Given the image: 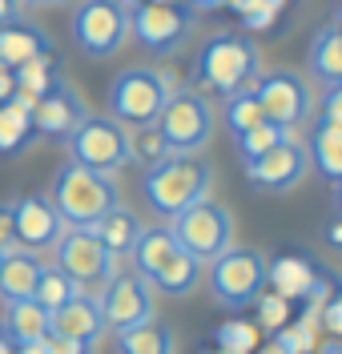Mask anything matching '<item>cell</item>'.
<instances>
[{"mask_svg": "<svg viewBox=\"0 0 342 354\" xmlns=\"http://www.w3.org/2000/svg\"><path fill=\"white\" fill-rule=\"evenodd\" d=\"M153 125L165 137L169 153H202L213 137V105L193 88H173Z\"/></svg>", "mask_w": 342, "mask_h": 354, "instance_id": "cell-8", "label": "cell"}, {"mask_svg": "<svg viewBox=\"0 0 342 354\" xmlns=\"http://www.w3.org/2000/svg\"><path fill=\"white\" fill-rule=\"evenodd\" d=\"M254 97H258V105H262V117L274 121V125H282V129H294L302 125L310 109H314V93L310 85L290 73V68H278V73H266V77H258L254 81Z\"/></svg>", "mask_w": 342, "mask_h": 354, "instance_id": "cell-12", "label": "cell"}, {"mask_svg": "<svg viewBox=\"0 0 342 354\" xmlns=\"http://www.w3.org/2000/svg\"><path fill=\"white\" fill-rule=\"evenodd\" d=\"M121 4H125V8H133V4H141V0H121Z\"/></svg>", "mask_w": 342, "mask_h": 354, "instance_id": "cell-48", "label": "cell"}, {"mask_svg": "<svg viewBox=\"0 0 342 354\" xmlns=\"http://www.w3.org/2000/svg\"><path fill=\"white\" fill-rule=\"evenodd\" d=\"M73 294H81V286L68 278L65 270H57V266H45V270H41V278H37V294H32V302H41V306L53 314L57 306H65Z\"/></svg>", "mask_w": 342, "mask_h": 354, "instance_id": "cell-29", "label": "cell"}, {"mask_svg": "<svg viewBox=\"0 0 342 354\" xmlns=\"http://www.w3.org/2000/svg\"><path fill=\"white\" fill-rule=\"evenodd\" d=\"M213 351L218 354H254L258 351V326L246 318H226L213 330Z\"/></svg>", "mask_w": 342, "mask_h": 354, "instance_id": "cell-28", "label": "cell"}, {"mask_svg": "<svg viewBox=\"0 0 342 354\" xmlns=\"http://www.w3.org/2000/svg\"><path fill=\"white\" fill-rule=\"evenodd\" d=\"M209 185H213V169L198 153H169L158 165H149L141 177L145 205L161 218H173V214L189 209L193 201L209 198Z\"/></svg>", "mask_w": 342, "mask_h": 354, "instance_id": "cell-2", "label": "cell"}, {"mask_svg": "<svg viewBox=\"0 0 342 354\" xmlns=\"http://www.w3.org/2000/svg\"><path fill=\"white\" fill-rule=\"evenodd\" d=\"M21 4H41V8H53V4H73V0H21Z\"/></svg>", "mask_w": 342, "mask_h": 354, "instance_id": "cell-42", "label": "cell"}, {"mask_svg": "<svg viewBox=\"0 0 342 354\" xmlns=\"http://www.w3.org/2000/svg\"><path fill=\"white\" fill-rule=\"evenodd\" d=\"M169 234L178 238V245L185 254H193L205 266L234 245V218H229L226 205L202 198V201H193L189 209L169 218Z\"/></svg>", "mask_w": 342, "mask_h": 354, "instance_id": "cell-6", "label": "cell"}, {"mask_svg": "<svg viewBox=\"0 0 342 354\" xmlns=\"http://www.w3.org/2000/svg\"><path fill=\"white\" fill-rule=\"evenodd\" d=\"M242 169H246V181H250L254 189H262V194H286V189H294L298 181L310 174V153L290 133L282 145H274L270 153L242 161Z\"/></svg>", "mask_w": 342, "mask_h": 354, "instance_id": "cell-15", "label": "cell"}, {"mask_svg": "<svg viewBox=\"0 0 342 354\" xmlns=\"http://www.w3.org/2000/svg\"><path fill=\"white\" fill-rule=\"evenodd\" d=\"M189 28H193V17H189V8L182 4H149V0H141L129 8V32L137 37L141 48H149V53H178L189 37Z\"/></svg>", "mask_w": 342, "mask_h": 354, "instance_id": "cell-13", "label": "cell"}, {"mask_svg": "<svg viewBox=\"0 0 342 354\" xmlns=\"http://www.w3.org/2000/svg\"><path fill=\"white\" fill-rule=\"evenodd\" d=\"M85 117H89V109H85L81 93L68 85L65 77H57V81L48 85L45 97L32 105V129L41 133V137H61V141H65Z\"/></svg>", "mask_w": 342, "mask_h": 354, "instance_id": "cell-16", "label": "cell"}, {"mask_svg": "<svg viewBox=\"0 0 342 354\" xmlns=\"http://www.w3.org/2000/svg\"><path fill=\"white\" fill-rule=\"evenodd\" d=\"M319 270L306 262L302 254H278V258H266V286L290 302H302L310 286H314Z\"/></svg>", "mask_w": 342, "mask_h": 354, "instance_id": "cell-19", "label": "cell"}, {"mask_svg": "<svg viewBox=\"0 0 342 354\" xmlns=\"http://www.w3.org/2000/svg\"><path fill=\"white\" fill-rule=\"evenodd\" d=\"M173 330L149 318L141 326H129V330H117V354H173Z\"/></svg>", "mask_w": 342, "mask_h": 354, "instance_id": "cell-24", "label": "cell"}, {"mask_svg": "<svg viewBox=\"0 0 342 354\" xmlns=\"http://www.w3.org/2000/svg\"><path fill=\"white\" fill-rule=\"evenodd\" d=\"M334 28H342V4H339V12H334Z\"/></svg>", "mask_w": 342, "mask_h": 354, "instance_id": "cell-45", "label": "cell"}, {"mask_svg": "<svg viewBox=\"0 0 342 354\" xmlns=\"http://www.w3.org/2000/svg\"><path fill=\"white\" fill-rule=\"evenodd\" d=\"M129 153H133V161H141L149 169V165H158L161 157H169V145H165V137L158 133V125H137L129 133Z\"/></svg>", "mask_w": 342, "mask_h": 354, "instance_id": "cell-32", "label": "cell"}, {"mask_svg": "<svg viewBox=\"0 0 342 354\" xmlns=\"http://www.w3.org/2000/svg\"><path fill=\"white\" fill-rule=\"evenodd\" d=\"M193 77H198V85H205L209 93H222V97L250 88L258 81V48L238 32H218L202 44Z\"/></svg>", "mask_w": 342, "mask_h": 354, "instance_id": "cell-4", "label": "cell"}, {"mask_svg": "<svg viewBox=\"0 0 342 354\" xmlns=\"http://www.w3.org/2000/svg\"><path fill=\"white\" fill-rule=\"evenodd\" d=\"M12 93H17V73H12L8 65H0V105L12 101Z\"/></svg>", "mask_w": 342, "mask_h": 354, "instance_id": "cell-37", "label": "cell"}, {"mask_svg": "<svg viewBox=\"0 0 342 354\" xmlns=\"http://www.w3.org/2000/svg\"><path fill=\"white\" fill-rule=\"evenodd\" d=\"M193 8H222V0H189Z\"/></svg>", "mask_w": 342, "mask_h": 354, "instance_id": "cell-43", "label": "cell"}, {"mask_svg": "<svg viewBox=\"0 0 342 354\" xmlns=\"http://www.w3.org/2000/svg\"><path fill=\"white\" fill-rule=\"evenodd\" d=\"M65 145H68V161L101 169V174H117V169H125L133 161V153H129V129L117 117H93L89 113L65 137Z\"/></svg>", "mask_w": 342, "mask_h": 354, "instance_id": "cell-9", "label": "cell"}, {"mask_svg": "<svg viewBox=\"0 0 342 354\" xmlns=\"http://www.w3.org/2000/svg\"><path fill=\"white\" fill-rule=\"evenodd\" d=\"M322 354H342V338H326L322 342Z\"/></svg>", "mask_w": 342, "mask_h": 354, "instance_id": "cell-41", "label": "cell"}, {"mask_svg": "<svg viewBox=\"0 0 342 354\" xmlns=\"http://www.w3.org/2000/svg\"><path fill=\"white\" fill-rule=\"evenodd\" d=\"M68 28L85 57L105 61V57L121 53V44L129 41V8L121 0H77Z\"/></svg>", "mask_w": 342, "mask_h": 354, "instance_id": "cell-10", "label": "cell"}, {"mask_svg": "<svg viewBox=\"0 0 342 354\" xmlns=\"http://www.w3.org/2000/svg\"><path fill=\"white\" fill-rule=\"evenodd\" d=\"M32 137H37V129H32V113L21 109L17 101H4V105H0V157L21 153Z\"/></svg>", "mask_w": 342, "mask_h": 354, "instance_id": "cell-27", "label": "cell"}, {"mask_svg": "<svg viewBox=\"0 0 342 354\" xmlns=\"http://www.w3.org/2000/svg\"><path fill=\"white\" fill-rule=\"evenodd\" d=\"M12 354H45V342H21L12 346Z\"/></svg>", "mask_w": 342, "mask_h": 354, "instance_id": "cell-40", "label": "cell"}, {"mask_svg": "<svg viewBox=\"0 0 342 354\" xmlns=\"http://www.w3.org/2000/svg\"><path fill=\"white\" fill-rule=\"evenodd\" d=\"M133 274H141L153 294H169V298H185L202 282V262L193 254H185L178 238L169 234V225H149L141 230L137 245L129 250Z\"/></svg>", "mask_w": 342, "mask_h": 354, "instance_id": "cell-1", "label": "cell"}, {"mask_svg": "<svg viewBox=\"0 0 342 354\" xmlns=\"http://www.w3.org/2000/svg\"><path fill=\"white\" fill-rule=\"evenodd\" d=\"M310 73L319 77L322 85L342 81V28H322L319 37L310 41Z\"/></svg>", "mask_w": 342, "mask_h": 354, "instance_id": "cell-26", "label": "cell"}, {"mask_svg": "<svg viewBox=\"0 0 342 354\" xmlns=\"http://www.w3.org/2000/svg\"><path fill=\"white\" fill-rule=\"evenodd\" d=\"M48 330L65 334V338H81V342H97L105 334V314H101V302L93 294H73L65 306H57L48 314Z\"/></svg>", "mask_w": 342, "mask_h": 354, "instance_id": "cell-18", "label": "cell"}, {"mask_svg": "<svg viewBox=\"0 0 342 354\" xmlns=\"http://www.w3.org/2000/svg\"><path fill=\"white\" fill-rule=\"evenodd\" d=\"M41 258L32 250H8L0 262V298L4 302H28L37 294V278H41Z\"/></svg>", "mask_w": 342, "mask_h": 354, "instance_id": "cell-21", "label": "cell"}, {"mask_svg": "<svg viewBox=\"0 0 342 354\" xmlns=\"http://www.w3.org/2000/svg\"><path fill=\"white\" fill-rule=\"evenodd\" d=\"M290 133H294V129H282V125H274V121H258L254 129L238 133L234 141H238V153H242V161H250V157H262V153H270L274 145H282Z\"/></svg>", "mask_w": 342, "mask_h": 354, "instance_id": "cell-30", "label": "cell"}, {"mask_svg": "<svg viewBox=\"0 0 342 354\" xmlns=\"http://www.w3.org/2000/svg\"><path fill=\"white\" fill-rule=\"evenodd\" d=\"M173 77L161 73V68H145V65H133V68H121L109 85V113L125 129H137V125H153L173 93Z\"/></svg>", "mask_w": 342, "mask_h": 354, "instance_id": "cell-5", "label": "cell"}, {"mask_svg": "<svg viewBox=\"0 0 342 354\" xmlns=\"http://www.w3.org/2000/svg\"><path fill=\"white\" fill-rule=\"evenodd\" d=\"M250 306H258V326H262V330H270V334L282 330V326L294 318V310H290L294 302H290V298H282V294H274V290H262Z\"/></svg>", "mask_w": 342, "mask_h": 354, "instance_id": "cell-33", "label": "cell"}, {"mask_svg": "<svg viewBox=\"0 0 342 354\" xmlns=\"http://www.w3.org/2000/svg\"><path fill=\"white\" fill-rule=\"evenodd\" d=\"M89 230L109 245V250H113L117 258H129V250L137 245V238H141V230H145V225L137 221V214H129V209H121V205H117V209H109V214L97 221V225H89Z\"/></svg>", "mask_w": 342, "mask_h": 354, "instance_id": "cell-25", "label": "cell"}, {"mask_svg": "<svg viewBox=\"0 0 342 354\" xmlns=\"http://www.w3.org/2000/svg\"><path fill=\"white\" fill-rule=\"evenodd\" d=\"M0 262H4V250H0Z\"/></svg>", "mask_w": 342, "mask_h": 354, "instance_id": "cell-51", "label": "cell"}, {"mask_svg": "<svg viewBox=\"0 0 342 354\" xmlns=\"http://www.w3.org/2000/svg\"><path fill=\"white\" fill-rule=\"evenodd\" d=\"M45 53H53V44H48V37L37 24H28V21L0 24V65L21 68L28 61H37V57H45Z\"/></svg>", "mask_w": 342, "mask_h": 354, "instance_id": "cell-20", "label": "cell"}, {"mask_svg": "<svg viewBox=\"0 0 342 354\" xmlns=\"http://www.w3.org/2000/svg\"><path fill=\"white\" fill-rule=\"evenodd\" d=\"M0 354H12V342H8L4 334H0Z\"/></svg>", "mask_w": 342, "mask_h": 354, "instance_id": "cell-44", "label": "cell"}, {"mask_svg": "<svg viewBox=\"0 0 342 354\" xmlns=\"http://www.w3.org/2000/svg\"><path fill=\"white\" fill-rule=\"evenodd\" d=\"M65 234V221L57 214V205L48 194H28L17 201V242L21 250H48L57 245V238Z\"/></svg>", "mask_w": 342, "mask_h": 354, "instance_id": "cell-17", "label": "cell"}, {"mask_svg": "<svg viewBox=\"0 0 342 354\" xmlns=\"http://www.w3.org/2000/svg\"><path fill=\"white\" fill-rule=\"evenodd\" d=\"M334 298H339V302H342V286H334Z\"/></svg>", "mask_w": 342, "mask_h": 354, "instance_id": "cell-50", "label": "cell"}, {"mask_svg": "<svg viewBox=\"0 0 342 354\" xmlns=\"http://www.w3.org/2000/svg\"><path fill=\"white\" fill-rule=\"evenodd\" d=\"M17 8H21V0H0V24L17 21Z\"/></svg>", "mask_w": 342, "mask_h": 354, "instance_id": "cell-38", "label": "cell"}, {"mask_svg": "<svg viewBox=\"0 0 342 354\" xmlns=\"http://www.w3.org/2000/svg\"><path fill=\"white\" fill-rule=\"evenodd\" d=\"M0 334L21 346V342H41L48 334V310L41 302H4V318H0Z\"/></svg>", "mask_w": 342, "mask_h": 354, "instance_id": "cell-22", "label": "cell"}, {"mask_svg": "<svg viewBox=\"0 0 342 354\" xmlns=\"http://www.w3.org/2000/svg\"><path fill=\"white\" fill-rule=\"evenodd\" d=\"M45 354H93L97 351V342H81V338H65V334H53L48 330L45 338Z\"/></svg>", "mask_w": 342, "mask_h": 354, "instance_id": "cell-34", "label": "cell"}, {"mask_svg": "<svg viewBox=\"0 0 342 354\" xmlns=\"http://www.w3.org/2000/svg\"><path fill=\"white\" fill-rule=\"evenodd\" d=\"M97 302H101V314H105V330H129V326H141V322H149L153 318V286L141 278V274H113L101 294H97Z\"/></svg>", "mask_w": 342, "mask_h": 354, "instance_id": "cell-14", "label": "cell"}, {"mask_svg": "<svg viewBox=\"0 0 342 354\" xmlns=\"http://www.w3.org/2000/svg\"><path fill=\"white\" fill-rule=\"evenodd\" d=\"M149 4H178V0H149Z\"/></svg>", "mask_w": 342, "mask_h": 354, "instance_id": "cell-47", "label": "cell"}, {"mask_svg": "<svg viewBox=\"0 0 342 354\" xmlns=\"http://www.w3.org/2000/svg\"><path fill=\"white\" fill-rule=\"evenodd\" d=\"M322 121L342 125V81L326 85V93H322Z\"/></svg>", "mask_w": 342, "mask_h": 354, "instance_id": "cell-36", "label": "cell"}, {"mask_svg": "<svg viewBox=\"0 0 342 354\" xmlns=\"http://www.w3.org/2000/svg\"><path fill=\"white\" fill-rule=\"evenodd\" d=\"M254 354H274V351H270V346H258V351H254Z\"/></svg>", "mask_w": 342, "mask_h": 354, "instance_id": "cell-46", "label": "cell"}, {"mask_svg": "<svg viewBox=\"0 0 342 354\" xmlns=\"http://www.w3.org/2000/svg\"><path fill=\"white\" fill-rule=\"evenodd\" d=\"M258 121H266V117H262V105H258V97H254V85L229 93L226 97V125H229V133L238 137V133L254 129Z\"/></svg>", "mask_w": 342, "mask_h": 354, "instance_id": "cell-31", "label": "cell"}, {"mask_svg": "<svg viewBox=\"0 0 342 354\" xmlns=\"http://www.w3.org/2000/svg\"><path fill=\"white\" fill-rule=\"evenodd\" d=\"M209 294L213 302H222L229 310L250 306L254 298L266 290V254L262 250H250V245H229L226 254H218L209 262Z\"/></svg>", "mask_w": 342, "mask_h": 354, "instance_id": "cell-7", "label": "cell"}, {"mask_svg": "<svg viewBox=\"0 0 342 354\" xmlns=\"http://www.w3.org/2000/svg\"><path fill=\"white\" fill-rule=\"evenodd\" d=\"M306 153H310V165H314L322 177L342 181V125H334V121H319V125L310 129V145H306Z\"/></svg>", "mask_w": 342, "mask_h": 354, "instance_id": "cell-23", "label": "cell"}, {"mask_svg": "<svg viewBox=\"0 0 342 354\" xmlns=\"http://www.w3.org/2000/svg\"><path fill=\"white\" fill-rule=\"evenodd\" d=\"M0 250H21L17 242V201H0Z\"/></svg>", "mask_w": 342, "mask_h": 354, "instance_id": "cell-35", "label": "cell"}, {"mask_svg": "<svg viewBox=\"0 0 342 354\" xmlns=\"http://www.w3.org/2000/svg\"><path fill=\"white\" fill-rule=\"evenodd\" d=\"M339 214H342V181H339Z\"/></svg>", "mask_w": 342, "mask_h": 354, "instance_id": "cell-49", "label": "cell"}, {"mask_svg": "<svg viewBox=\"0 0 342 354\" xmlns=\"http://www.w3.org/2000/svg\"><path fill=\"white\" fill-rule=\"evenodd\" d=\"M53 205H57V214H61L65 225L89 230L109 209L121 205V189H117L113 174H101V169H89V165L65 161L57 169V177H53Z\"/></svg>", "mask_w": 342, "mask_h": 354, "instance_id": "cell-3", "label": "cell"}, {"mask_svg": "<svg viewBox=\"0 0 342 354\" xmlns=\"http://www.w3.org/2000/svg\"><path fill=\"white\" fill-rule=\"evenodd\" d=\"M57 270H65L77 286H105L117 274V254L101 242L93 230L65 225V234L57 238Z\"/></svg>", "mask_w": 342, "mask_h": 354, "instance_id": "cell-11", "label": "cell"}, {"mask_svg": "<svg viewBox=\"0 0 342 354\" xmlns=\"http://www.w3.org/2000/svg\"><path fill=\"white\" fill-rule=\"evenodd\" d=\"M326 242L334 245V250H342V218L330 221V230H326Z\"/></svg>", "mask_w": 342, "mask_h": 354, "instance_id": "cell-39", "label": "cell"}]
</instances>
